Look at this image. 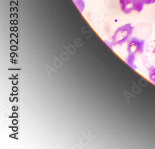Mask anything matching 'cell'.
<instances>
[{"instance_id": "6da1fadb", "label": "cell", "mask_w": 155, "mask_h": 149, "mask_svg": "<svg viewBox=\"0 0 155 149\" xmlns=\"http://www.w3.org/2000/svg\"><path fill=\"white\" fill-rule=\"evenodd\" d=\"M134 27L128 23L123 25L115 31L114 35L112 37L111 44L113 45H122L130 39L134 32Z\"/></svg>"}, {"instance_id": "7a4b0ae2", "label": "cell", "mask_w": 155, "mask_h": 149, "mask_svg": "<svg viewBox=\"0 0 155 149\" xmlns=\"http://www.w3.org/2000/svg\"><path fill=\"white\" fill-rule=\"evenodd\" d=\"M119 4L121 11L126 15L133 11L141 12L145 5L141 0H119Z\"/></svg>"}, {"instance_id": "3957f363", "label": "cell", "mask_w": 155, "mask_h": 149, "mask_svg": "<svg viewBox=\"0 0 155 149\" xmlns=\"http://www.w3.org/2000/svg\"><path fill=\"white\" fill-rule=\"evenodd\" d=\"M145 42L143 39H140L137 37L130 39L128 42L127 52L129 54H142L143 52Z\"/></svg>"}, {"instance_id": "277c9868", "label": "cell", "mask_w": 155, "mask_h": 149, "mask_svg": "<svg viewBox=\"0 0 155 149\" xmlns=\"http://www.w3.org/2000/svg\"><path fill=\"white\" fill-rule=\"evenodd\" d=\"M135 56L136 55L134 54H129L127 58L126 62L128 64V65L131 67L134 70H136L137 68V66L135 65Z\"/></svg>"}, {"instance_id": "5b68a950", "label": "cell", "mask_w": 155, "mask_h": 149, "mask_svg": "<svg viewBox=\"0 0 155 149\" xmlns=\"http://www.w3.org/2000/svg\"><path fill=\"white\" fill-rule=\"evenodd\" d=\"M73 2L81 12L84 11L85 8V3L84 0H73Z\"/></svg>"}, {"instance_id": "8992f818", "label": "cell", "mask_w": 155, "mask_h": 149, "mask_svg": "<svg viewBox=\"0 0 155 149\" xmlns=\"http://www.w3.org/2000/svg\"><path fill=\"white\" fill-rule=\"evenodd\" d=\"M150 80L155 84V67H152L149 71Z\"/></svg>"}, {"instance_id": "52a82bcc", "label": "cell", "mask_w": 155, "mask_h": 149, "mask_svg": "<svg viewBox=\"0 0 155 149\" xmlns=\"http://www.w3.org/2000/svg\"><path fill=\"white\" fill-rule=\"evenodd\" d=\"M145 5H152L155 3V0H141Z\"/></svg>"}, {"instance_id": "ba28073f", "label": "cell", "mask_w": 155, "mask_h": 149, "mask_svg": "<svg viewBox=\"0 0 155 149\" xmlns=\"http://www.w3.org/2000/svg\"><path fill=\"white\" fill-rule=\"evenodd\" d=\"M154 42H155V40H154ZM153 52L155 54V47H154V48L153 49Z\"/></svg>"}]
</instances>
